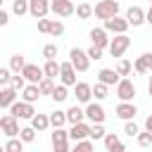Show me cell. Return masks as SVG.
<instances>
[{
    "mask_svg": "<svg viewBox=\"0 0 152 152\" xmlns=\"http://www.w3.org/2000/svg\"><path fill=\"white\" fill-rule=\"evenodd\" d=\"M69 62L74 64V69L76 71H88V66H90V57H88V50H81V48H71L69 50Z\"/></svg>",
    "mask_w": 152,
    "mask_h": 152,
    "instance_id": "6da1fadb",
    "label": "cell"
},
{
    "mask_svg": "<svg viewBox=\"0 0 152 152\" xmlns=\"http://www.w3.org/2000/svg\"><path fill=\"white\" fill-rule=\"evenodd\" d=\"M119 14V0H100L95 5V17L97 19H112Z\"/></svg>",
    "mask_w": 152,
    "mask_h": 152,
    "instance_id": "7a4b0ae2",
    "label": "cell"
},
{
    "mask_svg": "<svg viewBox=\"0 0 152 152\" xmlns=\"http://www.w3.org/2000/svg\"><path fill=\"white\" fill-rule=\"evenodd\" d=\"M128 48H131V38H128L126 33H119V36H114L112 43H109V55L116 57V59H121Z\"/></svg>",
    "mask_w": 152,
    "mask_h": 152,
    "instance_id": "3957f363",
    "label": "cell"
},
{
    "mask_svg": "<svg viewBox=\"0 0 152 152\" xmlns=\"http://www.w3.org/2000/svg\"><path fill=\"white\" fill-rule=\"evenodd\" d=\"M116 97L121 102H133V97H135V83L131 78H121L116 83Z\"/></svg>",
    "mask_w": 152,
    "mask_h": 152,
    "instance_id": "277c9868",
    "label": "cell"
},
{
    "mask_svg": "<svg viewBox=\"0 0 152 152\" xmlns=\"http://www.w3.org/2000/svg\"><path fill=\"white\" fill-rule=\"evenodd\" d=\"M0 128L5 131V135H7V138H17V135H19V131H21V128H19V119H17L12 112H10V114H5V116H0Z\"/></svg>",
    "mask_w": 152,
    "mask_h": 152,
    "instance_id": "5b68a950",
    "label": "cell"
},
{
    "mask_svg": "<svg viewBox=\"0 0 152 152\" xmlns=\"http://www.w3.org/2000/svg\"><path fill=\"white\" fill-rule=\"evenodd\" d=\"M10 112H12L17 119H28V121L36 116V109H33V104H31V102H24V100H17V102L10 107Z\"/></svg>",
    "mask_w": 152,
    "mask_h": 152,
    "instance_id": "8992f818",
    "label": "cell"
},
{
    "mask_svg": "<svg viewBox=\"0 0 152 152\" xmlns=\"http://www.w3.org/2000/svg\"><path fill=\"white\" fill-rule=\"evenodd\" d=\"M128 26H131V24H128V19H126V17H119V14H116V17H112V19H104V28H107L109 33H114V36L126 33V31H128Z\"/></svg>",
    "mask_w": 152,
    "mask_h": 152,
    "instance_id": "52a82bcc",
    "label": "cell"
},
{
    "mask_svg": "<svg viewBox=\"0 0 152 152\" xmlns=\"http://www.w3.org/2000/svg\"><path fill=\"white\" fill-rule=\"evenodd\" d=\"M104 107L100 104V102H88L86 104V119L90 121V124H104Z\"/></svg>",
    "mask_w": 152,
    "mask_h": 152,
    "instance_id": "ba28073f",
    "label": "cell"
},
{
    "mask_svg": "<svg viewBox=\"0 0 152 152\" xmlns=\"http://www.w3.org/2000/svg\"><path fill=\"white\" fill-rule=\"evenodd\" d=\"M50 12H55L57 17H71L76 12V5H74V0H52Z\"/></svg>",
    "mask_w": 152,
    "mask_h": 152,
    "instance_id": "9c48e42d",
    "label": "cell"
},
{
    "mask_svg": "<svg viewBox=\"0 0 152 152\" xmlns=\"http://www.w3.org/2000/svg\"><path fill=\"white\" fill-rule=\"evenodd\" d=\"M50 2H52V0H28V5H31L28 14H31L33 19H45L48 12H50Z\"/></svg>",
    "mask_w": 152,
    "mask_h": 152,
    "instance_id": "30bf717a",
    "label": "cell"
},
{
    "mask_svg": "<svg viewBox=\"0 0 152 152\" xmlns=\"http://www.w3.org/2000/svg\"><path fill=\"white\" fill-rule=\"evenodd\" d=\"M107 28L104 26H95V28H90V40H93V45H97V48H109V43H112V38H107Z\"/></svg>",
    "mask_w": 152,
    "mask_h": 152,
    "instance_id": "8fae6325",
    "label": "cell"
},
{
    "mask_svg": "<svg viewBox=\"0 0 152 152\" xmlns=\"http://www.w3.org/2000/svg\"><path fill=\"white\" fill-rule=\"evenodd\" d=\"M69 138H71L74 142L90 138V124H86V121H81V124H71V128H69Z\"/></svg>",
    "mask_w": 152,
    "mask_h": 152,
    "instance_id": "7c38bea8",
    "label": "cell"
},
{
    "mask_svg": "<svg viewBox=\"0 0 152 152\" xmlns=\"http://www.w3.org/2000/svg\"><path fill=\"white\" fill-rule=\"evenodd\" d=\"M21 74H24V78H26L28 83H40V81L45 78V71H43L38 64H26Z\"/></svg>",
    "mask_w": 152,
    "mask_h": 152,
    "instance_id": "4fadbf2b",
    "label": "cell"
},
{
    "mask_svg": "<svg viewBox=\"0 0 152 152\" xmlns=\"http://www.w3.org/2000/svg\"><path fill=\"white\" fill-rule=\"evenodd\" d=\"M17 93H19V90H14L12 86H5V88L0 90V107H2V109H10V107L19 100Z\"/></svg>",
    "mask_w": 152,
    "mask_h": 152,
    "instance_id": "5bb4252c",
    "label": "cell"
},
{
    "mask_svg": "<svg viewBox=\"0 0 152 152\" xmlns=\"http://www.w3.org/2000/svg\"><path fill=\"white\" fill-rule=\"evenodd\" d=\"M59 81H62L64 86H76V83H78V81H76V69H74V64H71V62H62Z\"/></svg>",
    "mask_w": 152,
    "mask_h": 152,
    "instance_id": "9a60e30c",
    "label": "cell"
},
{
    "mask_svg": "<svg viewBox=\"0 0 152 152\" xmlns=\"http://www.w3.org/2000/svg\"><path fill=\"white\" fill-rule=\"evenodd\" d=\"M135 114H138V107H135L133 102H119V104H116V116H119V119L131 121V119H135Z\"/></svg>",
    "mask_w": 152,
    "mask_h": 152,
    "instance_id": "2e32d148",
    "label": "cell"
},
{
    "mask_svg": "<svg viewBox=\"0 0 152 152\" xmlns=\"http://www.w3.org/2000/svg\"><path fill=\"white\" fill-rule=\"evenodd\" d=\"M74 90H76V100H78V102H83V104L90 102V97H93V86H90V83L78 81V83L74 86Z\"/></svg>",
    "mask_w": 152,
    "mask_h": 152,
    "instance_id": "e0dca14e",
    "label": "cell"
},
{
    "mask_svg": "<svg viewBox=\"0 0 152 152\" xmlns=\"http://www.w3.org/2000/svg\"><path fill=\"white\" fill-rule=\"evenodd\" d=\"M126 19H128V24L131 26H140V24H147L145 21V10H140V7H128V12H126Z\"/></svg>",
    "mask_w": 152,
    "mask_h": 152,
    "instance_id": "ac0fdd59",
    "label": "cell"
},
{
    "mask_svg": "<svg viewBox=\"0 0 152 152\" xmlns=\"http://www.w3.org/2000/svg\"><path fill=\"white\" fill-rule=\"evenodd\" d=\"M97 81H102V83H107V86H116V83L121 81V76H119L116 69H100V71H97Z\"/></svg>",
    "mask_w": 152,
    "mask_h": 152,
    "instance_id": "d6986e66",
    "label": "cell"
},
{
    "mask_svg": "<svg viewBox=\"0 0 152 152\" xmlns=\"http://www.w3.org/2000/svg\"><path fill=\"white\" fill-rule=\"evenodd\" d=\"M40 95H43V93H40L38 83H28V86L21 90V100H24V102H31V104H33V102H38V97H40Z\"/></svg>",
    "mask_w": 152,
    "mask_h": 152,
    "instance_id": "ffe728a7",
    "label": "cell"
},
{
    "mask_svg": "<svg viewBox=\"0 0 152 152\" xmlns=\"http://www.w3.org/2000/svg\"><path fill=\"white\" fill-rule=\"evenodd\" d=\"M43 71H45V76H48V78H57V76L62 74V64H59L57 59H45Z\"/></svg>",
    "mask_w": 152,
    "mask_h": 152,
    "instance_id": "44dd1931",
    "label": "cell"
},
{
    "mask_svg": "<svg viewBox=\"0 0 152 152\" xmlns=\"http://www.w3.org/2000/svg\"><path fill=\"white\" fill-rule=\"evenodd\" d=\"M31 126L40 133V131H48L52 124H50V114H36L33 119H31Z\"/></svg>",
    "mask_w": 152,
    "mask_h": 152,
    "instance_id": "7402d4cb",
    "label": "cell"
},
{
    "mask_svg": "<svg viewBox=\"0 0 152 152\" xmlns=\"http://www.w3.org/2000/svg\"><path fill=\"white\" fill-rule=\"evenodd\" d=\"M66 119H69V124H81V121L86 119V109H81L78 104L69 107V109H66Z\"/></svg>",
    "mask_w": 152,
    "mask_h": 152,
    "instance_id": "603a6c76",
    "label": "cell"
},
{
    "mask_svg": "<svg viewBox=\"0 0 152 152\" xmlns=\"http://www.w3.org/2000/svg\"><path fill=\"white\" fill-rule=\"evenodd\" d=\"M50 140H52V147H55V145H66L71 138H69V131H64V128H55L52 135H50Z\"/></svg>",
    "mask_w": 152,
    "mask_h": 152,
    "instance_id": "cb8c5ba5",
    "label": "cell"
},
{
    "mask_svg": "<svg viewBox=\"0 0 152 152\" xmlns=\"http://www.w3.org/2000/svg\"><path fill=\"white\" fill-rule=\"evenodd\" d=\"M26 64H28V62L24 59V55H12V57H10V69H12L14 74H21Z\"/></svg>",
    "mask_w": 152,
    "mask_h": 152,
    "instance_id": "d4e9b609",
    "label": "cell"
},
{
    "mask_svg": "<svg viewBox=\"0 0 152 152\" xmlns=\"http://www.w3.org/2000/svg\"><path fill=\"white\" fill-rule=\"evenodd\" d=\"M66 88H69V86H64V83L55 86V90H52V95H50V97H52V102H57V104H59V102H64V100L69 97V90H66Z\"/></svg>",
    "mask_w": 152,
    "mask_h": 152,
    "instance_id": "484cf974",
    "label": "cell"
},
{
    "mask_svg": "<svg viewBox=\"0 0 152 152\" xmlns=\"http://www.w3.org/2000/svg\"><path fill=\"white\" fill-rule=\"evenodd\" d=\"M66 121H69V119H66V112H62V109H57V112L50 114V124H52V128H64Z\"/></svg>",
    "mask_w": 152,
    "mask_h": 152,
    "instance_id": "4316f807",
    "label": "cell"
},
{
    "mask_svg": "<svg viewBox=\"0 0 152 152\" xmlns=\"http://www.w3.org/2000/svg\"><path fill=\"white\" fill-rule=\"evenodd\" d=\"M93 14H95V7H90L88 2L76 5V17H78V19H90Z\"/></svg>",
    "mask_w": 152,
    "mask_h": 152,
    "instance_id": "83f0119b",
    "label": "cell"
},
{
    "mask_svg": "<svg viewBox=\"0 0 152 152\" xmlns=\"http://www.w3.org/2000/svg\"><path fill=\"white\" fill-rule=\"evenodd\" d=\"M31 10V5H28V0H12V12L17 14V17H24L26 12Z\"/></svg>",
    "mask_w": 152,
    "mask_h": 152,
    "instance_id": "f1b7e54d",
    "label": "cell"
},
{
    "mask_svg": "<svg viewBox=\"0 0 152 152\" xmlns=\"http://www.w3.org/2000/svg\"><path fill=\"white\" fill-rule=\"evenodd\" d=\"M2 150H5V152H24V140H21V138H10Z\"/></svg>",
    "mask_w": 152,
    "mask_h": 152,
    "instance_id": "f546056e",
    "label": "cell"
},
{
    "mask_svg": "<svg viewBox=\"0 0 152 152\" xmlns=\"http://www.w3.org/2000/svg\"><path fill=\"white\" fill-rule=\"evenodd\" d=\"M116 71H119V76H121V78H126V76H131V71H133V64H131L128 59H124V57H121V59L116 62Z\"/></svg>",
    "mask_w": 152,
    "mask_h": 152,
    "instance_id": "4dcf8cb0",
    "label": "cell"
},
{
    "mask_svg": "<svg viewBox=\"0 0 152 152\" xmlns=\"http://www.w3.org/2000/svg\"><path fill=\"white\" fill-rule=\"evenodd\" d=\"M104 135H107V131H104L102 124H93L90 126V140H104Z\"/></svg>",
    "mask_w": 152,
    "mask_h": 152,
    "instance_id": "1f68e13d",
    "label": "cell"
},
{
    "mask_svg": "<svg viewBox=\"0 0 152 152\" xmlns=\"http://www.w3.org/2000/svg\"><path fill=\"white\" fill-rule=\"evenodd\" d=\"M36 133H38V131H36L33 126H24V128L19 131V138H21L24 142H33V140H36Z\"/></svg>",
    "mask_w": 152,
    "mask_h": 152,
    "instance_id": "d6a6232c",
    "label": "cell"
},
{
    "mask_svg": "<svg viewBox=\"0 0 152 152\" xmlns=\"http://www.w3.org/2000/svg\"><path fill=\"white\" fill-rule=\"evenodd\" d=\"M133 69H135L138 74H147V71H150V64H147V57H145V55H140V57H138V59L133 62Z\"/></svg>",
    "mask_w": 152,
    "mask_h": 152,
    "instance_id": "836d02e7",
    "label": "cell"
},
{
    "mask_svg": "<svg viewBox=\"0 0 152 152\" xmlns=\"http://www.w3.org/2000/svg\"><path fill=\"white\" fill-rule=\"evenodd\" d=\"M10 86H12L14 90H19V93H21V90H24V88L28 86V81L24 78V74H14V76H12V83H10Z\"/></svg>",
    "mask_w": 152,
    "mask_h": 152,
    "instance_id": "e575fe53",
    "label": "cell"
},
{
    "mask_svg": "<svg viewBox=\"0 0 152 152\" xmlns=\"http://www.w3.org/2000/svg\"><path fill=\"white\" fill-rule=\"evenodd\" d=\"M38 88H40V93L43 95H52V90H55V78H43L40 83H38Z\"/></svg>",
    "mask_w": 152,
    "mask_h": 152,
    "instance_id": "d590c367",
    "label": "cell"
},
{
    "mask_svg": "<svg viewBox=\"0 0 152 152\" xmlns=\"http://www.w3.org/2000/svg\"><path fill=\"white\" fill-rule=\"evenodd\" d=\"M107 83H102V81H97L95 86H93V95H95V100H104L107 97Z\"/></svg>",
    "mask_w": 152,
    "mask_h": 152,
    "instance_id": "8d00e7d4",
    "label": "cell"
},
{
    "mask_svg": "<svg viewBox=\"0 0 152 152\" xmlns=\"http://www.w3.org/2000/svg\"><path fill=\"white\" fill-rule=\"evenodd\" d=\"M71 152H93V140H90V138H86V140H78V142L71 147Z\"/></svg>",
    "mask_w": 152,
    "mask_h": 152,
    "instance_id": "74e56055",
    "label": "cell"
},
{
    "mask_svg": "<svg viewBox=\"0 0 152 152\" xmlns=\"http://www.w3.org/2000/svg\"><path fill=\"white\" fill-rule=\"evenodd\" d=\"M124 133H126V135H131V138H138L140 128H138V124L131 119V121H126V124H124Z\"/></svg>",
    "mask_w": 152,
    "mask_h": 152,
    "instance_id": "f35d334b",
    "label": "cell"
},
{
    "mask_svg": "<svg viewBox=\"0 0 152 152\" xmlns=\"http://www.w3.org/2000/svg\"><path fill=\"white\" fill-rule=\"evenodd\" d=\"M135 140H138L140 147H150V145H152V133H150V131H140Z\"/></svg>",
    "mask_w": 152,
    "mask_h": 152,
    "instance_id": "ab89813d",
    "label": "cell"
},
{
    "mask_svg": "<svg viewBox=\"0 0 152 152\" xmlns=\"http://www.w3.org/2000/svg\"><path fill=\"white\" fill-rule=\"evenodd\" d=\"M12 74H14V71H12L10 66H2V69H0V83H2V88L12 83Z\"/></svg>",
    "mask_w": 152,
    "mask_h": 152,
    "instance_id": "60d3db41",
    "label": "cell"
},
{
    "mask_svg": "<svg viewBox=\"0 0 152 152\" xmlns=\"http://www.w3.org/2000/svg\"><path fill=\"white\" fill-rule=\"evenodd\" d=\"M64 33V24L59 21V19H52V28H50V36H55V38H59Z\"/></svg>",
    "mask_w": 152,
    "mask_h": 152,
    "instance_id": "b9f144b4",
    "label": "cell"
},
{
    "mask_svg": "<svg viewBox=\"0 0 152 152\" xmlns=\"http://www.w3.org/2000/svg\"><path fill=\"white\" fill-rule=\"evenodd\" d=\"M43 57H45V59H55V57H57V45H55V43H48V45L43 48Z\"/></svg>",
    "mask_w": 152,
    "mask_h": 152,
    "instance_id": "7bdbcfd3",
    "label": "cell"
},
{
    "mask_svg": "<svg viewBox=\"0 0 152 152\" xmlns=\"http://www.w3.org/2000/svg\"><path fill=\"white\" fill-rule=\"evenodd\" d=\"M102 52H104V50H102V48H97V45H90V48H88V57H90V59H95V62H97V59H102Z\"/></svg>",
    "mask_w": 152,
    "mask_h": 152,
    "instance_id": "ee69618b",
    "label": "cell"
},
{
    "mask_svg": "<svg viewBox=\"0 0 152 152\" xmlns=\"http://www.w3.org/2000/svg\"><path fill=\"white\" fill-rule=\"evenodd\" d=\"M52 28V19H38V31L40 33H50Z\"/></svg>",
    "mask_w": 152,
    "mask_h": 152,
    "instance_id": "f6af8a7d",
    "label": "cell"
},
{
    "mask_svg": "<svg viewBox=\"0 0 152 152\" xmlns=\"http://www.w3.org/2000/svg\"><path fill=\"white\" fill-rule=\"evenodd\" d=\"M114 142H119V135H116V133H107V135H104V147L109 150Z\"/></svg>",
    "mask_w": 152,
    "mask_h": 152,
    "instance_id": "bcb514c9",
    "label": "cell"
},
{
    "mask_svg": "<svg viewBox=\"0 0 152 152\" xmlns=\"http://www.w3.org/2000/svg\"><path fill=\"white\" fill-rule=\"evenodd\" d=\"M107 152H126V145H124V142L119 140V142H114V145H112V147H109Z\"/></svg>",
    "mask_w": 152,
    "mask_h": 152,
    "instance_id": "7dc6e473",
    "label": "cell"
},
{
    "mask_svg": "<svg viewBox=\"0 0 152 152\" xmlns=\"http://www.w3.org/2000/svg\"><path fill=\"white\" fill-rule=\"evenodd\" d=\"M10 24V14H7V10H0V26H7Z\"/></svg>",
    "mask_w": 152,
    "mask_h": 152,
    "instance_id": "c3c4849f",
    "label": "cell"
},
{
    "mask_svg": "<svg viewBox=\"0 0 152 152\" xmlns=\"http://www.w3.org/2000/svg\"><path fill=\"white\" fill-rule=\"evenodd\" d=\"M52 150H55V152H71V147H69V142H66V145H55Z\"/></svg>",
    "mask_w": 152,
    "mask_h": 152,
    "instance_id": "681fc988",
    "label": "cell"
},
{
    "mask_svg": "<svg viewBox=\"0 0 152 152\" xmlns=\"http://www.w3.org/2000/svg\"><path fill=\"white\" fill-rule=\"evenodd\" d=\"M145 131H150V133H152V114L145 119Z\"/></svg>",
    "mask_w": 152,
    "mask_h": 152,
    "instance_id": "f907efd6",
    "label": "cell"
},
{
    "mask_svg": "<svg viewBox=\"0 0 152 152\" xmlns=\"http://www.w3.org/2000/svg\"><path fill=\"white\" fill-rule=\"evenodd\" d=\"M145 21H147V24H150V26H152V5H150V10H147V12H145Z\"/></svg>",
    "mask_w": 152,
    "mask_h": 152,
    "instance_id": "816d5d0a",
    "label": "cell"
},
{
    "mask_svg": "<svg viewBox=\"0 0 152 152\" xmlns=\"http://www.w3.org/2000/svg\"><path fill=\"white\" fill-rule=\"evenodd\" d=\"M145 57H147V64H150V71H152V52H145Z\"/></svg>",
    "mask_w": 152,
    "mask_h": 152,
    "instance_id": "f5cc1de1",
    "label": "cell"
},
{
    "mask_svg": "<svg viewBox=\"0 0 152 152\" xmlns=\"http://www.w3.org/2000/svg\"><path fill=\"white\" fill-rule=\"evenodd\" d=\"M147 93H150V97H152V86H147Z\"/></svg>",
    "mask_w": 152,
    "mask_h": 152,
    "instance_id": "db71d44e",
    "label": "cell"
},
{
    "mask_svg": "<svg viewBox=\"0 0 152 152\" xmlns=\"http://www.w3.org/2000/svg\"><path fill=\"white\" fill-rule=\"evenodd\" d=\"M150 86H152V76H150Z\"/></svg>",
    "mask_w": 152,
    "mask_h": 152,
    "instance_id": "11a10c76",
    "label": "cell"
},
{
    "mask_svg": "<svg viewBox=\"0 0 152 152\" xmlns=\"http://www.w3.org/2000/svg\"><path fill=\"white\" fill-rule=\"evenodd\" d=\"M150 5H152V0H150Z\"/></svg>",
    "mask_w": 152,
    "mask_h": 152,
    "instance_id": "9f6ffc18",
    "label": "cell"
}]
</instances>
